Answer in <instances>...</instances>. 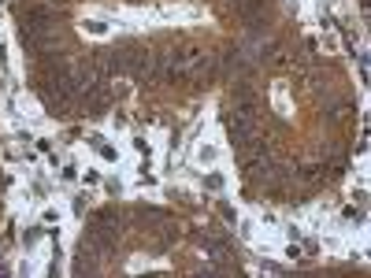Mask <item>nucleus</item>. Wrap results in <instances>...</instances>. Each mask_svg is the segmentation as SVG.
<instances>
[{
  "label": "nucleus",
  "instance_id": "6",
  "mask_svg": "<svg viewBox=\"0 0 371 278\" xmlns=\"http://www.w3.org/2000/svg\"><path fill=\"white\" fill-rule=\"evenodd\" d=\"M204 185H208L212 193H219V189H223V175H208V178H204Z\"/></svg>",
  "mask_w": 371,
  "mask_h": 278
},
{
  "label": "nucleus",
  "instance_id": "4",
  "mask_svg": "<svg viewBox=\"0 0 371 278\" xmlns=\"http://www.w3.org/2000/svg\"><path fill=\"white\" fill-rule=\"evenodd\" d=\"M59 15L52 8H30L23 15V30H56Z\"/></svg>",
  "mask_w": 371,
  "mask_h": 278
},
{
  "label": "nucleus",
  "instance_id": "7",
  "mask_svg": "<svg viewBox=\"0 0 371 278\" xmlns=\"http://www.w3.org/2000/svg\"><path fill=\"white\" fill-rule=\"evenodd\" d=\"M97 149H101V156H104V160H115V156H119V152H115V149H111V145H104V141H101V145H97Z\"/></svg>",
  "mask_w": 371,
  "mask_h": 278
},
{
  "label": "nucleus",
  "instance_id": "8",
  "mask_svg": "<svg viewBox=\"0 0 371 278\" xmlns=\"http://www.w3.org/2000/svg\"><path fill=\"white\" fill-rule=\"evenodd\" d=\"M345 219H349V223H353V219L364 223V211H360V208H345Z\"/></svg>",
  "mask_w": 371,
  "mask_h": 278
},
{
  "label": "nucleus",
  "instance_id": "3",
  "mask_svg": "<svg viewBox=\"0 0 371 278\" xmlns=\"http://www.w3.org/2000/svg\"><path fill=\"white\" fill-rule=\"evenodd\" d=\"M23 45L34 56H52L59 49V34H52V30H23Z\"/></svg>",
  "mask_w": 371,
  "mask_h": 278
},
{
  "label": "nucleus",
  "instance_id": "5",
  "mask_svg": "<svg viewBox=\"0 0 371 278\" xmlns=\"http://www.w3.org/2000/svg\"><path fill=\"white\" fill-rule=\"evenodd\" d=\"M197 160H201V163H212V160H215V149H212V145H201V152H197Z\"/></svg>",
  "mask_w": 371,
  "mask_h": 278
},
{
  "label": "nucleus",
  "instance_id": "1",
  "mask_svg": "<svg viewBox=\"0 0 371 278\" xmlns=\"http://www.w3.org/2000/svg\"><path fill=\"white\" fill-rule=\"evenodd\" d=\"M267 15H271V0H238V19H241L249 30L267 26Z\"/></svg>",
  "mask_w": 371,
  "mask_h": 278
},
{
  "label": "nucleus",
  "instance_id": "9",
  "mask_svg": "<svg viewBox=\"0 0 371 278\" xmlns=\"http://www.w3.org/2000/svg\"><path fill=\"white\" fill-rule=\"evenodd\" d=\"M0 59H4V45H0Z\"/></svg>",
  "mask_w": 371,
  "mask_h": 278
},
{
  "label": "nucleus",
  "instance_id": "2",
  "mask_svg": "<svg viewBox=\"0 0 371 278\" xmlns=\"http://www.w3.org/2000/svg\"><path fill=\"white\" fill-rule=\"evenodd\" d=\"M227 134H230V145H234L238 152L256 149V145H260V137H256V126H253V119H230V123H227Z\"/></svg>",
  "mask_w": 371,
  "mask_h": 278
}]
</instances>
